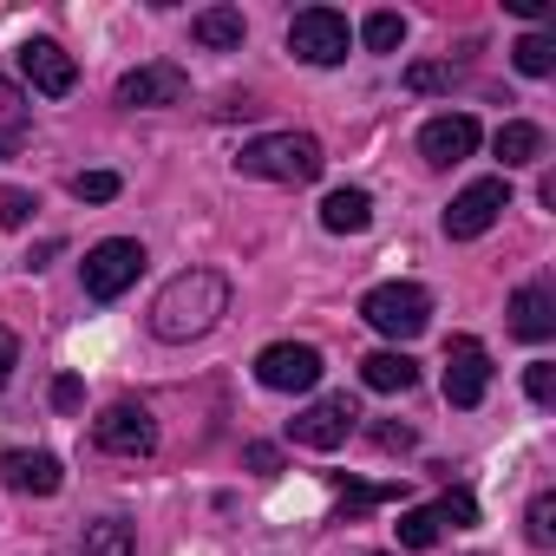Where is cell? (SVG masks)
Segmentation results:
<instances>
[{
    "instance_id": "cell-1",
    "label": "cell",
    "mask_w": 556,
    "mask_h": 556,
    "mask_svg": "<svg viewBox=\"0 0 556 556\" xmlns=\"http://www.w3.org/2000/svg\"><path fill=\"white\" fill-rule=\"evenodd\" d=\"M223 315H229V282H223L216 268H184V275H170V282L157 289V302H151V334L157 341H197Z\"/></svg>"
},
{
    "instance_id": "cell-2",
    "label": "cell",
    "mask_w": 556,
    "mask_h": 556,
    "mask_svg": "<svg viewBox=\"0 0 556 556\" xmlns=\"http://www.w3.org/2000/svg\"><path fill=\"white\" fill-rule=\"evenodd\" d=\"M321 164H328L321 138H308V131H268V138H249L236 151V170L262 177V184H315Z\"/></svg>"
},
{
    "instance_id": "cell-3",
    "label": "cell",
    "mask_w": 556,
    "mask_h": 556,
    "mask_svg": "<svg viewBox=\"0 0 556 556\" xmlns=\"http://www.w3.org/2000/svg\"><path fill=\"white\" fill-rule=\"evenodd\" d=\"M361 315H367V328H380L387 341H419V334L432 328V295H426L419 282H380V289H367Z\"/></svg>"
},
{
    "instance_id": "cell-4",
    "label": "cell",
    "mask_w": 556,
    "mask_h": 556,
    "mask_svg": "<svg viewBox=\"0 0 556 556\" xmlns=\"http://www.w3.org/2000/svg\"><path fill=\"white\" fill-rule=\"evenodd\" d=\"M348 47H354V27H348V14H334V8H302V14L289 21V53H295L302 66H341Z\"/></svg>"
},
{
    "instance_id": "cell-5",
    "label": "cell",
    "mask_w": 556,
    "mask_h": 556,
    "mask_svg": "<svg viewBox=\"0 0 556 556\" xmlns=\"http://www.w3.org/2000/svg\"><path fill=\"white\" fill-rule=\"evenodd\" d=\"M92 445L112 452V458H151V452H157V419H151L138 400H112V406L92 419Z\"/></svg>"
},
{
    "instance_id": "cell-6",
    "label": "cell",
    "mask_w": 556,
    "mask_h": 556,
    "mask_svg": "<svg viewBox=\"0 0 556 556\" xmlns=\"http://www.w3.org/2000/svg\"><path fill=\"white\" fill-rule=\"evenodd\" d=\"M138 275H144V242L112 236V242L86 249V295H92V302H118Z\"/></svg>"
},
{
    "instance_id": "cell-7",
    "label": "cell",
    "mask_w": 556,
    "mask_h": 556,
    "mask_svg": "<svg viewBox=\"0 0 556 556\" xmlns=\"http://www.w3.org/2000/svg\"><path fill=\"white\" fill-rule=\"evenodd\" d=\"M504 210H510V184H504V177H478V184H465V190L452 197L445 236H452V242H471V236H484Z\"/></svg>"
},
{
    "instance_id": "cell-8",
    "label": "cell",
    "mask_w": 556,
    "mask_h": 556,
    "mask_svg": "<svg viewBox=\"0 0 556 556\" xmlns=\"http://www.w3.org/2000/svg\"><path fill=\"white\" fill-rule=\"evenodd\" d=\"M255 380L268 393H308L321 380V348H308V341H275V348L255 354Z\"/></svg>"
},
{
    "instance_id": "cell-9",
    "label": "cell",
    "mask_w": 556,
    "mask_h": 556,
    "mask_svg": "<svg viewBox=\"0 0 556 556\" xmlns=\"http://www.w3.org/2000/svg\"><path fill=\"white\" fill-rule=\"evenodd\" d=\"M354 426H361L354 400H348V393H328V400H315V406H302V413L289 419V439L308 445V452H334V445H348Z\"/></svg>"
},
{
    "instance_id": "cell-10",
    "label": "cell",
    "mask_w": 556,
    "mask_h": 556,
    "mask_svg": "<svg viewBox=\"0 0 556 556\" xmlns=\"http://www.w3.org/2000/svg\"><path fill=\"white\" fill-rule=\"evenodd\" d=\"M484 393H491V354H484V341L458 334V341L445 348V400L471 413Z\"/></svg>"
},
{
    "instance_id": "cell-11",
    "label": "cell",
    "mask_w": 556,
    "mask_h": 556,
    "mask_svg": "<svg viewBox=\"0 0 556 556\" xmlns=\"http://www.w3.org/2000/svg\"><path fill=\"white\" fill-rule=\"evenodd\" d=\"M184 92H190V73L184 66H170V60H151V66H131L125 79H118V105H184Z\"/></svg>"
},
{
    "instance_id": "cell-12",
    "label": "cell",
    "mask_w": 556,
    "mask_h": 556,
    "mask_svg": "<svg viewBox=\"0 0 556 556\" xmlns=\"http://www.w3.org/2000/svg\"><path fill=\"white\" fill-rule=\"evenodd\" d=\"M478 151V118L471 112H445V118H432L426 131H419V157L432 164V170H452V164H465Z\"/></svg>"
},
{
    "instance_id": "cell-13",
    "label": "cell",
    "mask_w": 556,
    "mask_h": 556,
    "mask_svg": "<svg viewBox=\"0 0 556 556\" xmlns=\"http://www.w3.org/2000/svg\"><path fill=\"white\" fill-rule=\"evenodd\" d=\"M21 73H27V86L47 92V99H66V92L79 86V66H73V53H66L60 40H27V47H21Z\"/></svg>"
},
{
    "instance_id": "cell-14",
    "label": "cell",
    "mask_w": 556,
    "mask_h": 556,
    "mask_svg": "<svg viewBox=\"0 0 556 556\" xmlns=\"http://www.w3.org/2000/svg\"><path fill=\"white\" fill-rule=\"evenodd\" d=\"M0 478H8L14 491H27V497H53L66 484V465L53 452H8L0 458Z\"/></svg>"
},
{
    "instance_id": "cell-15",
    "label": "cell",
    "mask_w": 556,
    "mask_h": 556,
    "mask_svg": "<svg viewBox=\"0 0 556 556\" xmlns=\"http://www.w3.org/2000/svg\"><path fill=\"white\" fill-rule=\"evenodd\" d=\"M510 334H517V341H530V348L556 334V295H549L543 282H530V289H517V295H510Z\"/></svg>"
},
{
    "instance_id": "cell-16",
    "label": "cell",
    "mask_w": 556,
    "mask_h": 556,
    "mask_svg": "<svg viewBox=\"0 0 556 556\" xmlns=\"http://www.w3.org/2000/svg\"><path fill=\"white\" fill-rule=\"evenodd\" d=\"M242 34H249L242 8H203V14L190 21V40H197V47H210V53H236V47H242Z\"/></svg>"
},
{
    "instance_id": "cell-17",
    "label": "cell",
    "mask_w": 556,
    "mask_h": 556,
    "mask_svg": "<svg viewBox=\"0 0 556 556\" xmlns=\"http://www.w3.org/2000/svg\"><path fill=\"white\" fill-rule=\"evenodd\" d=\"M361 380H367L374 393H406V387L419 380V361H413V354H400V348H380V354H367V361H361Z\"/></svg>"
},
{
    "instance_id": "cell-18",
    "label": "cell",
    "mask_w": 556,
    "mask_h": 556,
    "mask_svg": "<svg viewBox=\"0 0 556 556\" xmlns=\"http://www.w3.org/2000/svg\"><path fill=\"white\" fill-rule=\"evenodd\" d=\"M27 131H34V105H27V92H21L14 79H0V157H14V151L27 144Z\"/></svg>"
},
{
    "instance_id": "cell-19",
    "label": "cell",
    "mask_w": 556,
    "mask_h": 556,
    "mask_svg": "<svg viewBox=\"0 0 556 556\" xmlns=\"http://www.w3.org/2000/svg\"><path fill=\"white\" fill-rule=\"evenodd\" d=\"M321 223H328L334 236H361V229L374 223V197H367V190H328Z\"/></svg>"
},
{
    "instance_id": "cell-20",
    "label": "cell",
    "mask_w": 556,
    "mask_h": 556,
    "mask_svg": "<svg viewBox=\"0 0 556 556\" xmlns=\"http://www.w3.org/2000/svg\"><path fill=\"white\" fill-rule=\"evenodd\" d=\"M497 157H504V170H517V164H536L543 157V125H530V118H510V125H497Z\"/></svg>"
},
{
    "instance_id": "cell-21",
    "label": "cell",
    "mask_w": 556,
    "mask_h": 556,
    "mask_svg": "<svg viewBox=\"0 0 556 556\" xmlns=\"http://www.w3.org/2000/svg\"><path fill=\"white\" fill-rule=\"evenodd\" d=\"M79 556H138V536H131L125 517H99V523H86Z\"/></svg>"
},
{
    "instance_id": "cell-22",
    "label": "cell",
    "mask_w": 556,
    "mask_h": 556,
    "mask_svg": "<svg viewBox=\"0 0 556 556\" xmlns=\"http://www.w3.org/2000/svg\"><path fill=\"white\" fill-rule=\"evenodd\" d=\"M510 60H517L523 79H549V73H556V40H549V34H523V40L510 47Z\"/></svg>"
},
{
    "instance_id": "cell-23",
    "label": "cell",
    "mask_w": 556,
    "mask_h": 556,
    "mask_svg": "<svg viewBox=\"0 0 556 556\" xmlns=\"http://www.w3.org/2000/svg\"><path fill=\"white\" fill-rule=\"evenodd\" d=\"M361 40H367V53H400L406 47V21L400 14H367V27H361Z\"/></svg>"
},
{
    "instance_id": "cell-24",
    "label": "cell",
    "mask_w": 556,
    "mask_h": 556,
    "mask_svg": "<svg viewBox=\"0 0 556 556\" xmlns=\"http://www.w3.org/2000/svg\"><path fill=\"white\" fill-rule=\"evenodd\" d=\"M523 536H530L536 549L556 543V491H536V497H530V510H523Z\"/></svg>"
},
{
    "instance_id": "cell-25",
    "label": "cell",
    "mask_w": 556,
    "mask_h": 556,
    "mask_svg": "<svg viewBox=\"0 0 556 556\" xmlns=\"http://www.w3.org/2000/svg\"><path fill=\"white\" fill-rule=\"evenodd\" d=\"M432 517H439V530H445V523H452V530H471V523H478V497H471V491H445V497L432 504Z\"/></svg>"
},
{
    "instance_id": "cell-26",
    "label": "cell",
    "mask_w": 556,
    "mask_h": 556,
    "mask_svg": "<svg viewBox=\"0 0 556 556\" xmlns=\"http://www.w3.org/2000/svg\"><path fill=\"white\" fill-rule=\"evenodd\" d=\"M118 190H125L118 170H79V177H73V197H79V203H112Z\"/></svg>"
},
{
    "instance_id": "cell-27",
    "label": "cell",
    "mask_w": 556,
    "mask_h": 556,
    "mask_svg": "<svg viewBox=\"0 0 556 556\" xmlns=\"http://www.w3.org/2000/svg\"><path fill=\"white\" fill-rule=\"evenodd\" d=\"M400 543L406 549H432L439 543V517L432 510H400Z\"/></svg>"
},
{
    "instance_id": "cell-28",
    "label": "cell",
    "mask_w": 556,
    "mask_h": 556,
    "mask_svg": "<svg viewBox=\"0 0 556 556\" xmlns=\"http://www.w3.org/2000/svg\"><path fill=\"white\" fill-rule=\"evenodd\" d=\"M387 497H400V484H348V497H341V523H354L367 504H387Z\"/></svg>"
},
{
    "instance_id": "cell-29",
    "label": "cell",
    "mask_w": 556,
    "mask_h": 556,
    "mask_svg": "<svg viewBox=\"0 0 556 556\" xmlns=\"http://www.w3.org/2000/svg\"><path fill=\"white\" fill-rule=\"evenodd\" d=\"M523 393H530L536 406H556V367H549V361H530V367H523Z\"/></svg>"
},
{
    "instance_id": "cell-30",
    "label": "cell",
    "mask_w": 556,
    "mask_h": 556,
    "mask_svg": "<svg viewBox=\"0 0 556 556\" xmlns=\"http://www.w3.org/2000/svg\"><path fill=\"white\" fill-rule=\"evenodd\" d=\"M40 203H34V190H0V229H27V216H34Z\"/></svg>"
},
{
    "instance_id": "cell-31",
    "label": "cell",
    "mask_w": 556,
    "mask_h": 556,
    "mask_svg": "<svg viewBox=\"0 0 556 556\" xmlns=\"http://www.w3.org/2000/svg\"><path fill=\"white\" fill-rule=\"evenodd\" d=\"M452 79H458V66H413V73H406L413 92H445Z\"/></svg>"
},
{
    "instance_id": "cell-32",
    "label": "cell",
    "mask_w": 556,
    "mask_h": 556,
    "mask_svg": "<svg viewBox=\"0 0 556 556\" xmlns=\"http://www.w3.org/2000/svg\"><path fill=\"white\" fill-rule=\"evenodd\" d=\"M242 465H249L255 478H275V471H282V452H275V445H249V452H242Z\"/></svg>"
},
{
    "instance_id": "cell-33",
    "label": "cell",
    "mask_w": 556,
    "mask_h": 556,
    "mask_svg": "<svg viewBox=\"0 0 556 556\" xmlns=\"http://www.w3.org/2000/svg\"><path fill=\"white\" fill-rule=\"evenodd\" d=\"M79 400H86V387H79L73 374H60V380H53V406H60V413H79Z\"/></svg>"
},
{
    "instance_id": "cell-34",
    "label": "cell",
    "mask_w": 556,
    "mask_h": 556,
    "mask_svg": "<svg viewBox=\"0 0 556 556\" xmlns=\"http://www.w3.org/2000/svg\"><path fill=\"white\" fill-rule=\"evenodd\" d=\"M14 367H21V341H14V328H0V387L14 380Z\"/></svg>"
},
{
    "instance_id": "cell-35",
    "label": "cell",
    "mask_w": 556,
    "mask_h": 556,
    "mask_svg": "<svg viewBox=\"0 0 556 556\" xmlns=\"http://www.w3.org/2000/svg\"><path fill=\"white\" fill-rule=\"evenodd\" d=\"M374 445H380V452H406L413 432H406V426H374Z\"/></svg>"
},
{
    "instance_id": "cell-36",
    "label": "cell",
    "mask_w": 556,
    "mask_h": 556,
    "mask_svg": "<svg viewBox=\"0 0 556 556\" xmlns=\"http://www.w3.org/2000/svg\"><path fill=\"white\" fill-rule=\"evenodd\" d=\"M60 249H66V242H60V236H47V242H40V249H34V255H27V262H34V268H47V262H53V255H60Z\"/></svg>"
},
{
    "instance_id": "cell-37",
    "label": "cell",
    "mask_w": 556,
    "mask_h": 556,
    "mask_svg": "<svg viewBox=\"0 0 556 556\" xmlns=\"http://www.w3.org/2000/svg\"><path fill=\"white\" fill-rule=\"evenodd\" d=\"M380 556H387V549H380Z\"/></svg>"
}]
</instances>
